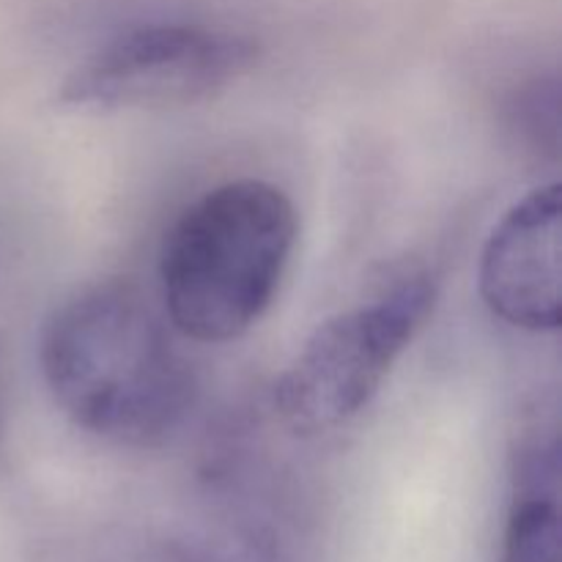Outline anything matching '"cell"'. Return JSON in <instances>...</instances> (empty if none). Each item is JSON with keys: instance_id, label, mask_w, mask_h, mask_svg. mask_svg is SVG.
<instances>
[{"instance_id": "obj_3", "label": "cell", "mask_w": 562, "mask_h": 562, "mask_svg": "<svg viewBox=\"0 0 562 562\" xmlns=\"http://www.w3.org/2000/svg\"><path fill=\"white\" fill-rule=\"evenodd\" d=\"M437 302L428 278L324 322L274 384V409L300 437H318L360 415L379 393Z\"/></svg>"}, {"instance_id": "obj_5", "label": "cell", "mask_w": 562, "mask_h": 562, "mask_svg": "<svg viewBox=\"0 0 562 562\" xmlns=\"http://www.w3.org/2000/svg\"><path fill=\"white\" fill-rule=\"evenodd\" d=\"M560 217L558 181L536 187L505 212L483 247L481 296L510 327L560 329Z\"/></svg>"}, {"instance_id": "obj_6", "label": "cell", "mask_w": 562, "mask_h": 562, "mask_svg": "<svg viewBox=\"0 0 562 562\" xmlns=\"http://www.w3.org/2000/svg\"><path fill=\"white\" fill-rule=\"evenodd\" d=\"M499 562H560V516L554 488L543 481L521 488L510 510Z\"/></svg>"}, {"instance_id": "obj_4", "label": "cell", "mask_w": 562, "mask_h": 562, "mask_svg": "<svg viewBox=\"0 0 562 562\" xmlns=\"http://www.w3.org/2000/svg\"><path fill=\"white\" fill-rule=\"evenodd\" d=\"M258 60V44L201 25H146L115 36L60 82L77 110L173 108L234 86Z\"/></svg>"}, {"instance_id": "obj_2", "label": "cell", "mask_w": 562, "mask_h": 562, "mask_svg": "<svg viewBox=\"0 0 562 562\" xmlns=\"http://www.w3.org/2000/svg\"><path fill=\"white\" fill-rule=\"evenodd\" d=\"M296 245V212L280 187L236 179L198 198L170 228L159 261L173 329L198 344L245 335L272 305Z\"/></svg>"}, {"instance_id": "obj_1", "label": "cell", "mask_w": 562, "mask_h": 562, "mask_svg": "<svg viewBox=\"0 0 562 562\" xmlns=\"http://www.w3.org/2000/svg\"><path fill=\"white\" fill-rule=\"evenodd\" d=\"M38 360L60 409L119 445L165 442L195 398V379L165 318L126 280L88 285L55 307Z\"/></svg>"}]
</instances>
